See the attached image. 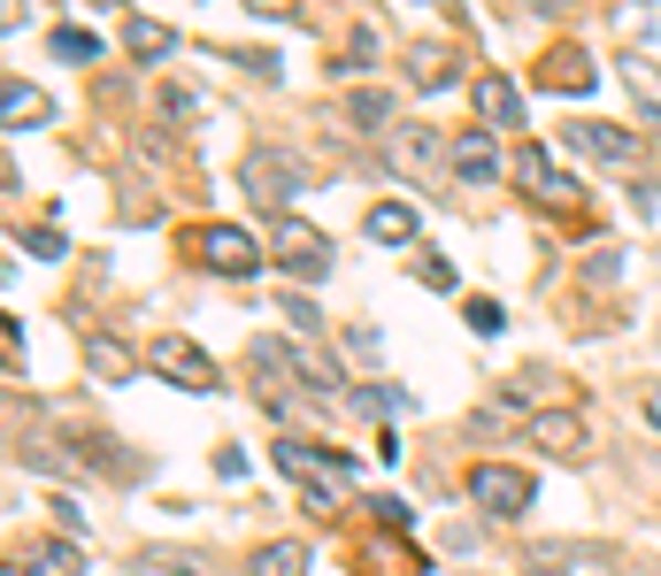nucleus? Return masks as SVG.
<instances>
[{
	"instance_id": "obj_25",
	"label": "nucleus",
	"mask_w": 661,
	"mask_h": 576,
	"mask_svg": "<svg viewBox=\"0 0 661 576\" xmlns=\"http://www.w3.org/2000/svg\"><path fill=\"white\" fill-rule=\"evenodd\" d=\"M177 46V31H162V23H132V54H169Z\"/></svg>"
},
{
	"instance_id": "obj_15",
	"label": "nucleus",
	"mask_w": 661,
	"mask_h": 576,
	"mask_svg": "<svg viewBox=\"0 0 661 576\" xmlns=\"http://www.w3.org/2000/svg\"><path fill=\"white\" fill-rule=\"evenodd\" d=\"M454 177H462V185H493L500 177L493 132H462V139H454Z\"/></svg>"
},
{
	"instance_id": "obj_27",
	"label": "nucleus",
	"mask_w": 661,
	"mask_h": 576,
	"mask_svg": "<svg viewBox=\"0 0 661 576\" xmlns=\"http://www.w3.org/2000/svg\"><path fill=\"white\" fill-rule=\"evenodd\" d=\"M285 323H293V331H316V300H308V292H285Z\"/></svg>"
},
{
	"instance_id": "obj_16",
	"label": "nucleus",
	"mask_w": 661,
	"mask_h": 576,
	"mask_svg": "<svg viewBox=\"0 0 661 576\" xmlns=\"http://www.w3.org/2000/svg\"><path fill=\"white\" fill-rule=\"evenodd\" d=\"M132 576H216V562L208 554H185V546H147L132 562Z\"/></svg>"
},
{
	"instance_id": "obj_1",
	"label": "nucleus",
	"mask_w": 661,
	"mask_h": 576,
	"mask_svg": "<svg viewBox=\"0 0 661 576\" xmlns=\"http://www.w3.org/2000/svg\"><path fill=\"white\" fill-rule=\"evenodd\" d=\"M277 469H285L293 484H308V500H316V507H338V492H346V476H354V461H346V453L301 446V438H277Z\"/></svg>"
},
{
	"instance_id": "obj_11",
	"label": "nucleus",
	"mask_w": 661,
	"mask_h": 576,
	"mask_svg": "<svg viewBox=\"0 0 661 576\" xmlns=\"http://www.w3.org/2000/svg\"><path fill=\"white\" fill-rule=\"evenodd\" d=\"M523 431H531V446H538V453H554V461H585V423H577L569 408H538Z\"/></svg>"
},
{
	"instance_id": "obj_31",
	"label": "nucleus",
	"mask_w": 661,
	"mask_h": 576,
	"mask_svg": "<svg viewBox=\"0 0 661 576\" xmlns=\"http://www.w3.org/2000/svg\"><path fill=\"white\" fill-rule=\"evenodd\" d=\"M246 8H254V15H285L293 0H246Z\"/></svg>"
},
{
	"instance_id": "obj_2",
	"label": "nucleus",
	"mask_w": 661,
	"mask_h": 576,
	"mask_svg": "<svg viewBox=\"0 0 661 576\" xmlns=\"http://www.w3.org/2000/svg\"><path fill=\"white\" fill-rule=\"evenodd\" d=\"M470 500H478V515H493V523H523L531 500H538V484H531L523 469H507V461H478V469H470Z\"/></svg>"
},
{
	"instance_id": "obj_9",
	"label": "nucleus",
	"mask_w": 661,
	"mask_h": 576,
	"mask_svg": "<svg viewBox=\"0 0 661 576\" xmlns=\"http://www.w3.org/2000/svg\"><path fill=\"white\" fill-rule=\"evenodd\" d=\"M562 146H577V154H592V161H608V169H631V161H639V139H631L623 124H592V116H577V124L562 132Z\"/></svg>"
},
{
	"instance_id": "obj_29",
	"label": "nucleus",
	"mask_w": 661,
	"mask_h": 576,
	"mask_svg": "<svg viewBox=\"0 0 661 576\" xmlns=\"http://www.w3.org/2000/svg\"><path fill=\"white\" fill-rule=\"evenodd\" d=\"M470 323H478V331L493 338V331H500V300H470Z\"/></svg>"
},
{
	"instance_id": "obj_17",
	"label": "nucleus",
	"mask_w": 661,
	"mask_h": 576,
	"mask_svg": "<svg viewBox=\"0 0 661 576\" xmlns=\"http://www.w3.org/2000/svg\"><path fill=\"white\" fill-rule=\"evenodd\" d=\"M31 576H85V554H77V538H46V546H31Z\"/></svg>"
},
{
	"instance_id": "obj_28",
	"label": "nucleus",
	"mask_w": 661,
	"mask_h": 576,
	"mask_svg": "<svg viewBox=\"0 0 661 576\" xmlns=\"http://www.w3.org/2000/svg\"><path fill=\"white\" fill-rule=\"evenodd\" d=\"M369 515H377L385 531H408V500H369Z\"/></svg>"
},
{
	"instance_id": "obj_4",
	"label": "nucleus",
	"mask_w": 661,
	"mask_h": 576,
	"mask_svg": "<svg viewBox=\"0 0 661 576\" xmlns=\"http://www.w3.org/2000/svg\"><path fill=\"white\" fill-rule=\"evenodd\" d=\"M147 369L169 377L177 392H216V362H208V354H200V338H185V331H155Z\"/></svg>"
},
{
	"instance_id": "obj_13",
	"label": "nucleus",
	"mask_w": 661,
	"mask_h": 576,
	"mask_svg": "<svg viewBox=\"0 0 661 576\" xmlns=\"http://www.w3.org/2000/svg\"><path fill=\"white\" fill-rule=\"evenodd\" d=\"M361 231H369V239H377V247H408V239H416V231H423V216H416V208H408V200H377V208H369V216H361Z\"/></svg>"
},
{
	"instance_id": "obj_26",
	"label": "nucleus",
	"mask_w": 661,
	"mask_h": 576,
	"mask_svg": "<svg viewBox=\"0 0 661 576\" xmlns=\"http://www.w3.org/2000/svg\"><path fill=\"white\" fill-rule=\"evenodd\" d=\"M416 277H423L431 292H454V262H447V254H423V262H416Z\"/></svg>"
},
{
	"instance_id": "obj_30",
	"label": "nucleus",
	"mask_w": 661,
	"mask_h": 576,
	"mask_svg": "<svg viewBox=\"0 0 661 576\" xmlns=\"http://www.w3.org/2000/svg\"><path fill=\"white\" fill-rule=\"evenodd\" d=\"M346 346H354L361 362H377V331H369V323H354V331H346Z\"/></svg>"
},
{
	"instance_id": "obj_24",
	"label": "nucleus",
	"mask_w": 661,
	"mask_h": 576,
	"mask_svg": "<svg viewBox=\"0 0 661 576\" xmlns=\"http://www.w3.org/2000/svg\"><path fill=\"white\" fill-rule=\"evenodd\" d=\"M23 461H31V469H46V476H77V461H70L62 446H23Z\"/></svg>"
},
{
	"instance_id": "obj_12",
	"label": "nucleus",
	"mask_w": 661,
	"mask_h": 576,
	"mask_svg": "<svg viewBox=\"0 0 661 576\" xmlns=\"http://www.w3.org/2000/svg\"><path fill=\"white\" fill-rule=\"evenodd\" d=\"M470 93H478V116H485L493 132H523V93H515V77H478Z\"/></svg>"
},
{
	"instance_id": "obj_5",
	"label": "nucleus",
	"mask_w": 661,
	"mask_h": 576,
	"mask_svg": "<svg viewBox=\"0 0 661 576\" xmlns=\"http://www.w3.org/2000/svg\"><path fill=\"white\" fill-rule=\"evenodd\" d=\"M385 161H392L400 177L431 185L439 169H454V139H439V132H423V124H400V132H392V146H385Z\"/></svg>"
},
{
	"instance_id": "obj_19",
	"label": "nucleus",
	"mask_w": 661,
	"mask_h": 576,
	"mask_svg": "<svg viewBox=\"0 0 661 576\" xmlns=\"http://www.w3.org/2000/svg\"><path fill=\"white\" fill-rule=\"evenodd\" d=\"M0 108H8V124L23 132V124H46V101L23 85V77H8V93H0Z\"/></svg>"
},
{
	"instance_id": "obj_23",
	"label": "nucleus",
	"mask_w": 661,
	"mask_h": 576,
	"mask_svg": "<svg viewBox=\"0 0 661 576\" xmlns=\"http://www.w3.org/2000/svg\"><path fill=\"white\" fill-rule=\"evenodd\" d=\"M585 277H592L600 292H616V285H623V254H616V247H600V254L585 262Z\"/></svg>"
},
{
	"instance_id": "obj_20",
	"label": "nucleus",
	"mask_w": 661,
	"mask_h": 576,
	"mask_svg": "<svg viewBox=\"0 0 661 576\" xmlns=\"http://www.w3.org/2000/svg\"><path fill=\"white\" fill-rule=\"evenodd\" d=\"M346 116H354V124H385V116H392V93H385V85H361V93L346 101Z\"/></svg>"
},
{
	"instance_id": "obj_10",
	"label": "nucleus",
	"mask_w": 661,
	"mask_h": 576,
	"mask_svg": "<svg viewBox=\"0 0 661 576\" xmlns=\"http://www.w3.org/2000/svg\"><path fill=\"white\" fill-rule=\"evenodd\" d=\"M246 192H254V208H285V200L301 192V169L262 146V154H246Z\"/></svg>"
},
{
	"instance_id": "obj_7",
	"label": "nucleus",
	"mask_w": 661,
	"mask_h": 576,
	"mask_svg": "<svg viewBox=\"0 0 661 576\" xmlns=\"http://www.w3.org/2000/svg\"><path fill=\"white\" fill-rule=\"evenodd\" d=\"M200 262H208L216 277H262V247H254L239 223H208V231H200Z\"/></svg>"
},
{
	"instance_id": "obj_18",
	"label": "nucleus",
	"mask_w": 661,
	"mask_h": 576,
	"mask_svg": "<svg viewBox=\"0 0 661 576\" xmlns=\"http://www.w3.org/2000/svg\"><path fill=\"white\" fill-rule=\"evenodd\" d=\"M308 569V554L293 546V538H277V546H254V562H246V576H301Z\"/></svg>"
},
{
	"instance_id": "obj_22",
	"label": "nucleus",
	"mask_w": 661,
	"mask_h": 576,
	"mask_svg": "<svg viewBox=\"0 0 661 576\" xmlns=\"http://www.w3.org/2000/svg\"><path fill=\"white\" fill-rule=\"evenodd\" d=\"M54 54L62 62H101V39L93 31H54Z\"/></svg>"
},
{
	"instance_id": "obj_3",
	"label": "nucleus",
	"mask_w": 661,
	"mask_h": 576,
	"mask_svg": "<svg viewBox=\"0 0 661 576\" xmlns=\"http://www.w3.org/2000/svg\"><path fill=\"white\" fill-rule=\"evenodd\" d=\"M270 254H277V270H285V277H301V285L330 277V239L308 223V216H277V231H270Z\"/></svg>"
},
{
	"instance_id": "obj_14",
	"label": "nucleus",
	"mask_w": 661,
	"mask_h": 576,
	"mask_svg": "<svg viewBox=\"0 0 661 576\" xmlns=\"http://www.w3.org/2000/svg\"><path fill=\"white\" fill-rule=\"evenodd\" d=\"M85 369H93L101 385H124V377H139V354H132L124 338H108V331H93V338H85Z\"/></svg>"
},
{
	"instance_id": "obj_21",
	"label": "nucleus",
	"mask_w": 661,
	"mask_h": 576,
	"mask_svg": "<svg viewBox=\"0 0 661 576\" xmlns=\"http://www.w3.org/2000/svg\"><path fill=\"white\" fill-rule=\"evenodd\" d=\"M354 408H361V416H408V392H392V385H369V392H354Z\"/></svg>"
},
{
	"instance_id": "obj_6",
	"label": "nucleus",
	"mask_w": 661,
	"mask_h": 576,
	"mask_svg": "<svg viewBox=\"0 0 661 576\" xmlns=\"http://www.w3.org/2000/svg\"><path fill=\"white\" fill-rule=\"evenodd\" d=\"M515 177H523V192H531L538 208H577V200H585V185L562 177V169L546 161V146H531V139L515 146Z\"/></svg>"
},
{
	"instance_id": "obj_8",
	"label": "nucleus",
	"mask_w": 661,
	"mask_h": 576,
	"mask_svg": "<svg viewBox=\"0 0 661 576\" xmlns=\"http://www.w3.org/2000/svg\"><path fill=\"white\" fill-rule=\"evenodd\" d=\"M400 70L416 77V93H447V85H462V54L439 46V39H408V46H400Z\"/></svg>"
}]
</instances>
